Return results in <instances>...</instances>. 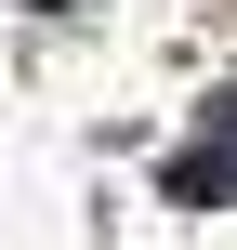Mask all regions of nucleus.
Instances as JSON below:
<instances>
[{"label": "nucleus", "mask_w": 237, "mask_h": 250, "mask_svg": "<svg viewBox=\"0 0 237 250\" xmlns=\"http://www.w3.org/2000/svg\"><path fill=\"white\" fill-rule=\"evenodd\" d=\"M172 198H237V92L185 132V158H172Z\"/></svg>", "instance_id": "nucleus-1"}]
</instances>
